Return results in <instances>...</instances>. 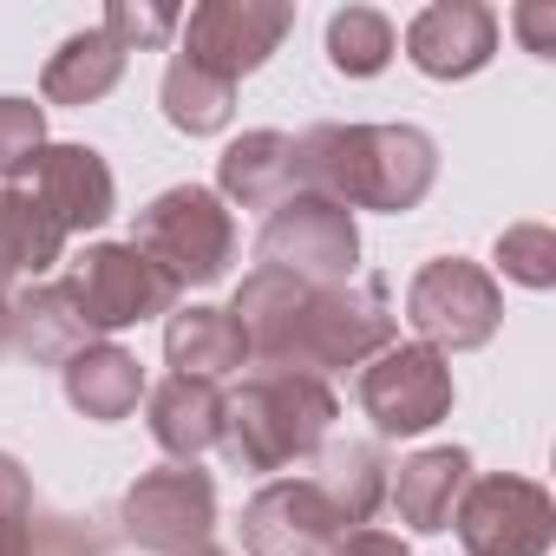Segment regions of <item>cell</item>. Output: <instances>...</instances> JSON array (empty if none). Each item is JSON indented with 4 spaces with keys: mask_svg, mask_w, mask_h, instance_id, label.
<instances>
[{
    "mask_svg": "<svg viewBox=\"0 0 556 556\" xmlns=\"http://www.w3.org/2000/svg\"><path fill=\"white\" fill-rule=\"evenodd\" d=\"M229 315H236L255 367L308 374V380H334L348 367H367L380 348L400 341V321L387 308L380 275L348 282V289H321V282H302L289 268L255 262L242 275Z\"/></svg>",
    "mask_w": 556,
    "mask_h": 556,
    "instance_id": "1",
    "label": "cell"
},
{
    "mask_svg": "<svg viewBox=\"0 0 556 556\" xmlns=\"http://www.w3.org/2000/svg\"><path fill=\"white\" fill-rule=\"evenodd\" d=\"M439 184V144L419 125H308L295 138V190L341 210L406 216Z\"/></svg>",
    "mask_w": 556,
    "mask_h": 556,
    "instance_id": "2",
    "label": "cell"
},
{
    "mask_svg": "<svg viewBox=\"0 0 556 556\" xmlns=\"http://www.w3.org/2000/svg\"><path fill=\"white\" fill-rule=\"evenodd\" d=\"M341 419V400L328 380L255 367L236 393H223V452L236 471H289L308 465Z\"/></svg>",
    "mask_w": 556,
    "mask_h": 556,
    "instance_id": "3",
    "label": "cell"
},
{
    "mask_svg": "<svg viewBox=\"0 0 556 556\" xmlns=\"http://www.w3.org/2000/svg\"><path fill=\"white\" fill-rule=\"evenodd\" d=\"M131 249L164 275L177 295L184 289H210L236 262V216H229V203L216 190L177 184V190H164V197H151L138 210Z\"/></svg>",
    "mask_w": 556,
    "mask_h": 556,
    "instance_id": "4",
    "label": "cell"
},
{
    "mask_svg": "<svg viewBox=\"0 0 556 556\" xmlns=\"http://www.w3.org/2000/svg\"><path fill=\"white\" fill-rule=\"evenodd\" d=\"M255 255L268 268H289L302 282H321V289H348L354 268H361V229H354V210L315 197V190H295L282 197L268 216H262V236H255Z\"/></svg>",
    "mask_w": 556,
    "mask_h": 556,
    "instance_id": "5",
    "label": "cell"
},
{
    "mask_svg": "<svg viewBox=\"0 0 556 556\" xmlns=\"http://www.w3.org/2000/svg\"><path fill=\"white\" fill-rule=\"evenodd\" d=\"M406 321H413L419 348H432V354H471V348H484V341L497 334L504 295H497V282H491L478 262L439 255V262H426V268L413 275V289H406Z\"/></svg>",
    "mask_w": 556,
    "mask_h": 556,
    "instance_id": "6",
    "label": "cell"
},
{
    "mask_svg": "<svg viewBox=\"0 0 556 556\" xmlns=\"http://www.w3.org/2000/svg\"><path fill=\"white\" fill-rule=\"evenodd\" d=\"M289 34H295L289 0H203L177 27V60L203 66L223 86H242L255 66H268V53Z\"/></svg>",
    "mask_w": 556,
    "mask_h": 556,
    "instance_id": "7",
    "label": "cell"
},
{
    "mask_svg": "<svg viewBox=\"0 0 556 556\" xmlns=\"http://www.w3.org/2000/svg\"><path fill=\"white\" fill-rule=\"evenodd\" d=\"M354 400L380 439H419L452 413V367H445V354H432L419 341H393L361 367Z\"/></svg>",
    "mask_w": 556,
    "mask_h": 556,
    "instance_id": "8",
    "label": "cell"
},
{
    "mask_svg": "<svg viewBox=\"0 0 556 556\" xmlns=\"http://www.w3.org/2000/svg\"><path fill=\"white\" fill-rule=\"evenodd\" d=\"M118 523L138 549L151 556H190L216 530V484L197 465H157L138 471L131 491L118 497Z\"/></svg>",
    "mask_w": 556,
    "mask_h": 556,
    "instance_id": "9",
    "label": "cell"
},
{
    "mask_svg": "<svg viewBox=\"0 0 556 556\" xmlns=\"http://www.w3.org/2000/svg\"><path fill=\"white\" fill-rule=\"evenodd\" d=\"M452 530H458L465 556H549L556 504H549L543 484L491 471V478L465 484V497L452 510Z\"/></svg>",
    "mask_w": 556,
    "mask_h": 556,
    "instance_id": "10",
    "label": "cell"
},
{
    "mask_svg": "<svg viewBox=\"0 0 556 556\" xmlns=\"http://www.w3.org/2000/svg\"><path fill=\"white\" fill-rule=\"evenodd\" d=\"M66 289H73V302H79V315H86V328H92L99 341H105V334H125V328H138V321H157V315L177 308V289L164 282V275H157L131 242H92V249L73 262Z\"/></svg>",
    "mask_w": 556,
    "mask_h": 556,
    "instance_id": "11",
    "label": "cell"
},
{
    "mask_svg": "<svg viewBox=\"0 0 556 556\" xmlns=\"http://www.w3.org/2000/svg\"><path fill=\"white\" fill-rule=\"evenodd\" d=\"M348 536V517L328 504L315 478H268L242 504V549L249 556H328Z\"/></svg>",
    "mask_w": 556,
    "mask_h": 556,
    "instance_id": "12",
    "label": "cell"
},
{
    "mask_svg": "<svg viewBox=\"0 0 556 556\" xmlns=\"http://www.w3.org/2000/svg\"><path fill=\"white\" fill-rule=\"evenodd\" d=\"M21 190H34V197L53 210V223H60L66 236L99 229V223H112V210H118L112 164H105L92 144H47V151L27 164Z\"/></svg>",
    "mask_w": 556,
    "mask_h": 556,
    "instance_id": "13",
    "label": "cell"
},
{
    "mask_svg": "<svg viewBox=\"0 0 556 556\" xmlns=\"http://www.w3.org/2000/svg\"><path fill=\"white\" fill-rule=\"evenodd\" d=\"M497 53V14L478 0H432L406 27V60L426 79H471Z\"/></svg>",
    "mask_w": 556,
    "mask_h": 556,
    "instance_id": "14",
    "label": "cell"
},
{
    "mask_svg": "<svg viewBox=\"0 0 556 556\" xmlns=\"http://www.w3.org/2000/svg\"><path fill=\"white\" fill-rule=\"evenodd\" d=\"M465 484H471V452L465 445H426L387 478V504L400 510L406 530L439 536V530H452V510H458Z\"/></svg>",
    "mask_w": 556,
    "mask_h": 556,
    "instance_id": "15",
    "label": "cell"
},
{
    "mask_svg": "<svg viewBox=\"0 0 556 556\" xmlns=\"http://www.w3.org/2000/svg\"><path fill=\"white\" fill-rule=\"evenodd\" d=\"M164 361H170V374L216 387V380L249 367V341H242L229 308L190 302V308H170V321H164Z\"/></svg>",
    "mask_w": 556,
    "mask_h": 556,
    "instance_id": "16",
    "label": "cell"
},
{
    "mask_svg": "<svg viewBox=\"0 0 556 556\" xmlns=\"http://www.w3.org/2000/svg\"><path fill=\"white\" fill-rule=\"evenodd\" d=\"M8 308H14V348L34 367H66L73 354H86L99 341L86 328V315H79V302H73L66 282H34V289L8 295Z\"/></svg>",
    "mask_w": 556,
    "mask_h": 556,
    "instance_id": "17",
    "label": "cell"
},
{
    "mask_svg": "<svg viewBox=\"0 0 556 556\" xmlns=\"http://www.w3.org/2000/svg\"><path fill=\"white\" fill-rule=\"evenodd\" d=\"M216 197L242 210H275L295 197V138L289 131H242L216 157Z\"/></svg>",
    "mask_w": 556,
    "mask_h": 556,
    "instance_id": "18",
    "label": "cell"
},
{
    "mask_svg": "<svg viewBox=\"0 0 556 556\" xmlns=\"http://www.w3.org/2000/svg\"><path fill=\"white\" fill-rule=\"evenodd\" d=\"M60 380H66L73 413H79V419H99V426L131 419L138 400H144V367H138V354H125L118 341H92L86 354H73V361L60 367Z\"/></svg>",
    "mask_w": 556,
    "mask_h": 556,
    "instance_id": "19",
    "label": "cell"
},
{
    "mask_svg": "<svg viewBox=\"0 0 556 556\" xmlns=\"http://www.w3.org/2000/svg\"><path fill=\"white\" fill-rule=\"evenodd\" d=\"M144 406H151V439H157L177 465H197V458L223 439V393H216L210 380L170 374V380H157V387L144 393Z\"/></svg>",
    "mask_w": 556,
    "mask_h": 556,
    "instance_id": "20",
    "label": "cell"
},
{
    "mask_svg": "<svg viewBox=\"0 0 556 556\" xmlns=\"http://www.w3.org/2000/svg\"><path fill=\"white\" fill-rule=\"evenodd\" d=\"M60 255H66V229L53 223V210L21 184H0V289L21 282V275H47Z\"/></svg>",
    "mask_w": 556,
    "mask_h": 556,
    "instance_id": "21",
    "label": "cell"
},
{
    "mask_svg": "<svg viewBox=\"0 0 556 556\" xmlns=\"http://www.w3.org/2000/svg\"><path fill=\"white\" fill-rule=\"evenodd\" d=\"M308 478L328 491V504L348 517V530H367L374 510L387 504V458H380V445H367V439H334V445H321Z\"/></svg>",
    "mask_w": 556,
    "mask_h": 556,
    "instance_id": "22",
    "label": "cell"
},
{
    "mask_svg": "<svg viewBox=\"0 0 556 556\" xmlns=\"http://www.w3.org/2000/svg\"><path fill=\"white\" fill-rule=\"evenodd\" d=\"M118 79H125V53L105 40V27H86L47 60L40 92H47V105H99Z\"/></svg>",
    "mask_w": 556,
    "mask_h": 556,
    "instance_id": "23",
    "label": "cell"
},
{
    "mask_svg": "<svg viewBox=\"0 0 556 556\" xmlns=\"http://www.w3.org/2000/svg\"><path fill=\"white\" fill-rule=\"evenodd\" d=\"M164 118L177 125V131H190V138H210V131H223L229 118H236V86H223V79H210L203 66H190V60H177L170 53V66H164Z\"/></svg>",
    "mask_w": 556,
    "mask_h": 556,
    "instance_id": "24",
    "label": "cell"
},
{
    "mask_svg": "<svg viewBox=\"0 0 556 556\" xmlns=\"http://www.w3.org/2000/svg\"><path fill=\"white\" fill-rule=\"evenodd\" d=\"M393 53H400V34H393V21H387L380 8H341V14L328 21V66H334V73L374 79V73L393 66Z\"/></svg>",
    "mask_w": 556,
    "mask_h": 556,
    "instance_id": "25",
    "label": "cell"
},
{
    "mask_svg": "<svg viewBox=\"0 0 556 556\" xmlns=\"http://www.w3.org/2000/svg\"><path fill=\"white\" fill-rule=\"evenodd\" d=\"M184 27L177 8H164V0H112L105 8V40L118 53H151V47H170Z\"/></svg>",
    "mask_w": 556,
    "mask_h": 556,
    "instance_id": "26",
    "label": "cell"
},
{
    "mask_svg": "<svg viewBox=\"0 0 556 556\" xmlns=\"http://www.w3.org/2000/svg\"><path fill=\"white\" fill-rule=\"evenodd\" d=\"M40 151H47V112L34 99L0 92V184H21Z\"/></svg>",
    "mask_w": 556,
    "mask_h": 556,
    "instance_id": "27",
    "label": "cell"
},
{
    "mask_svg": "<svg viewBox=\"0 0 556 556\" xmlns=\"http://www.w3.org/2000/svg\"><path fill=\"white\" fill-rule=\"evenodd\" d=\"M497 268L523 289H549L556 282V236L549 223H510L497 236Z\"/></svg>",
    "mask_w": 556,
    "mask_h": 556,
    "instance_id": "28",
    "label": "cell"
},
{
    "mask_svg": "<svg viewBox=\"0 0 556 556\" xmlns=\"http://www.w3.org/2000/svg\"><path fill=\"white\" fill-rule=\"evenodd\" d=\"M34 536V478L14 452H0V556H27Z\"/></svg>",
    "mask_w": 556,
    "mask_h": 556,
    "instance_id": "29",
    "label": "cell"
},
{
    "mask_svg": "<svg viewBox=\"0 0 556 556\" xmlns=\"http://www.w3.org/2000/svg\"><path fill=\"white\" fill-rule=\"evenodd\" d=\"M27 556H105V549H99V536H92L79 517H40V510H34Z\"/></svg>",
    "mask_w": 556,
    "mask_h": 556,
    "instance_id": "30",
    "label": "cell"
},
{
    "mask_svg": "<svg viewBox=\"0 0 556 556\" xmlns=\"http://www.w3.org/2000/svg\"><path fill=\"white\" fill-rule=\"evenodd\" d=\"M517 34L536 60H556V8H517Z\"/></svg>",
    "mask_w": 556,
    "mask_h": 556,
    "instance_id": "31",
    "label": "cell"
},
{
    "mask_svg": "<svg viewBox=\"0 0 556 556\" xmlns=\"http://www.w3.org/2000/svg\"><path fill=\"white\" fill-rule=\"evenodd\" d=\"M328 556H413L400 536H387V530H348Z\"/></svg>",
    "mask_w": 556,
    "mask_h": 556,
    "instance_id": "32",
    "label": "cell"
},
{
    "mask_svg": "<svg viewBox=\"0 0 556 556\" xmlns=\"http://www.w3.org/2000/svg\"><path fill=\"white\" fill-rule=\"evenodd\" d=\"M14 348V308H8V289H0V354Z\"/></svg>",
    "mask_w": 556,
    "mask_h": 556,
    "instance_id": "33",
    "label": "cell"
},
{
    "mask_svg": "<svg viewBox=\"0 0 556 556\" xmlns=\"http://www.w3.org/2000/svg\"><path fill=\"white\" fill-rule=\"evenodd\" d=\"M190 556H236V549H216V543H203V549H190Z\"/></svg>",
    "mask_w": 556,
    "mask_h": 556,
    "instance_id": "34",
    "label": "cell"
}]
</instances>
